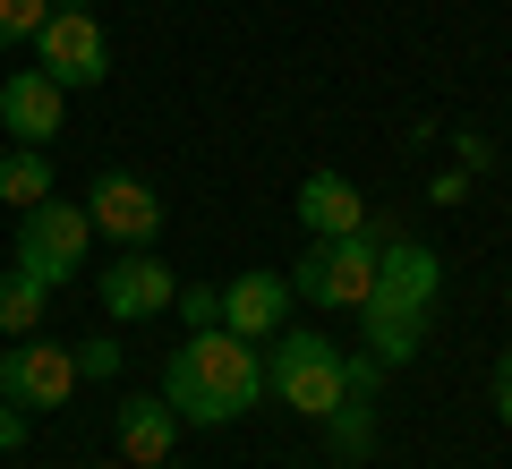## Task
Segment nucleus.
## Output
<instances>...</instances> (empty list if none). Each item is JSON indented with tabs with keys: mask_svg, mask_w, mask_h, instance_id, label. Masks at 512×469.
Returning <instances> with one entry per match:
<instances>
[{
	"mask_svg": "<svg viewBox=\"0 0 512 469\" xmlns=\"http://www.w3.org/2000/svg\"><path fill=\"white\" fill-rule=\"evenodd\" d=\"M461 197H470V171H461V163L436 171V205H461Z\"/></svg>",
	"mask_w": 512,
	"mask_h": 469,
	"instance_id": "nucleus-23",
	"label": "nucleus"
},
{
	"mask_svg": "<svg viewBox=\"0 0 512 469\" xmlns=\"http://www.w3.org/2000/svg\"><path fill=\"white\" fill-rule=\"evenodd\" d=\"M52 9H94V0H52Z\"/></svg>",
	"mask_w": 512,
	"mask_h": 469,
	"instance_id": "nucleus-26",
	"label": "nucleus"
},
{
	"mask_svg": "<svg viewBox=\"0 0 512 469\" xmlns=\"http://www.w3.org/2000/svg\"><path fill=\"white\" fill-rule=\"evenodd\" d=\"M291 214L308 222L316 239H350V231H367V197L342 180V171H308V180H299V197H291Z\"/></svg>",
	"mask_w": 512,
	"mask_h": 469,
	"instance_id": "nucleus-12",
	"label": "nucleus"
},
{
	"mask_svg": "<svg viewBox=\"0 0 512 469\" xmlns=\"http://www.w3.org/2000/svg\"><path fill=\"white\" fill-rule=\"evenodd\" d=\"M180 427H231L265 401V342H239L231 325H197L180 350L163 359V384Z\"/></svg>",
	"mask_w": 512,
	"mask_h": 469,
	"instance_id": "nucleus-1",
	"label": "nucleus"
},
{
	"mask_svg": "<svg viewBox=\"0 0 512 469\" xmlns=\"http://www.w3.org/2000/svg\"><path fill=\"white\" fill-rule=\"evenodd\" d=\"M26 435H35L26 410H18V401H0V452H26Z\"/></svg>",
	"mask_w": 512,
	"mask_h": 469,
	"instance_id": "nucleus-20",
	"label": "nucleus"
},
{
	"mask_svg": "<svg viewBox=\"0 0 512 469\" xmlns=\"http://www.w3.org/2000/svg\"><path fill=\"white\" fill-rule=\"evenodd\" d=\"M342 359H350V350L333 342V333L282 325L274 342H265V393H274L291 418H325L333 401H342Z\"/></svg>",
	"mask_w": 512,
	"mask_h": 469,
	"instance_id": "nucleus-2",
	"label": "nucleus"
},
{
	"mask_svg": "<svg viewBox=\"0 0 512 469\" xmlns=\"http://www.w3.org/2000/svg\"><path fill=\"white\" fill-rule=\"evenodd\" d=\"M163 214L171 205L154 197V180H137V171H103V180L86 188V222L103 239H120V248H154V239H163Z\"/></svg>",
	"mask_w": 512,
	"mask_h": 469,
	"instance_id": "nucleus-7",
	"label": "nucleus"
},
{
	"mask_svg": "<svg viewBox=\"0 0 512 469\" xmlns=\"http://www.w3.org/2000/svg\"><path fill=\"white\" fill-rule=\"evenodd\" d=\"M43 307H52V290L35 282V273H0V342H26V333H43Z\"/></svg>",
	"mask_w": 512,
	"mask_h": 469,
	"instance_id": "nucleus-16",
	"label": "nucleus"
},
{
	"mask_svg": "<svg viewBox=\"0 0 512 469\" xmlns=\"http://www.w3.org/2000/svg\"><path fill=\"white\" fill-rule=\"evenodd\" d=\"M77 393V350L60 342H9V359H0V401H18V410H69Z\"/></svg>",
	"mask_w": 512,
	"mask_h": 469,
	"instance_id": "nucleus-8",
	"label": "nucleus"
},
{
	"mask_svg": "<svg viewBox=\"0 0 512 469\" xmlns=\"http://www.w3.org/2000/svg\"><path fill=\"white\" fill-rule=\"evenodd\" d=\"M367 299H384V307H410V316H436V299H444V256L393 231V239L376 248V290H367Z\"/></svg>",
	"mask_w": 512,
	"mask_h": 469,
	"instance_id": "nucleus-9",
	"label": "nucleus"
},
{
	"mask_svg": "<svg viewBox=\"0 0 512 469\" xmlns=\"http://www.w3.org/2000/svg\"><path fill=\"white\" fill-rule=\"evenodd\" d=\"M94 299H103L111 325H154V316L180 299V282H171V265L154 248H120L103 273H94Z\"/></svg>",
	"mask_w": 512,
	"mask_h": 469,
	"instance_id": "nucleus-6",
	"label": "nucleus"
},
{
	"mask_svg": "<svg viewBox=\"0 0 512 469\" xmlns=\"http://www.w3.org/2000/svg\"><path fill=\"white\" fill-rule=\"evenodd\" d=\"M43 197H60L52 154H43V145H9V154H0V205H43Z\"/></svg>",
	"mask_w": 512,
	"mask_h": 469,
	"instance_id": "nucleus-15",
	"label": "nucleus"
},
{
	"mask_svg": "<svg viewBox=\"0 0 512 469\" xmlns=\"http://www.w3.org/2000/svg\"><path fill=\"white\" fill-rule=\"evenodd\" d=\"M35 69L52 77L60 94L103 86V77H111V43H103V26H94V9H52V18H43V35H35Z\"/></svg>",
	"mask_w": 512,
	"mask_h": 469,
	"instance_id": "nucleus-5",
	"label": "nucleus"
},
{
	"mask_svg": "<svg viewBox=\"0 0 512 469\" xmlns=\"http://www.w3.org/2000/svg\"><path fill=\"white\" fill-rule=\"evenodd\" d=\"M359 325H367V359H384V367H410L427 350V316H410V307L359 299Z\"/></svg>",
	"mask_w": 512,
	"mask_h": 469,
	"instance_id": "nucleus-14",
	"label": "nucleus"
},
{
	"mask_svg": "<svg viewBox=\"0 0 512 469\" xmlns=\"http://www.w3.org/2000/svg\"><path fill=\"white\" fill-rule=\"evenodd\" d=\"M384 239H393V222H376V214H367V231H350V239H316V248L291 265V290L316 299V307H359L367 290H376V248Z\"/></svg>",
	"mask_w": 512,
	"mask_h": 469,
	"instance_id": "nucleus-3",
	"label": "nucleus"
},
{
	"mask_svg": "<svg viewBox=\"0 0 512 469\" xmlns=\"http://www.w3.org/2000/svg\"><path fill=\"white\" fill-rule=\"evenodd\" d=\"M77 469H128V461H77Z\"/></svg>",
	"mask_w": 512,
	"mask_h": 469,
	"instance_id": "nucleus-25",
	"label": "nucleus"
},
{
	"mask_svg": "<svg viewBox=\"0 0 512 469\" xmlns=\"http://www.w3.org/2000/svg\"><path fill=\"white\" fill-rule=\"evenodd\" d=\"M60 111H69V94H60L43 69H9L0 77V128H9V145H52Z\"/></svg>",
	"mask_w": 512,
	"mask_h": 469,
	"instance_id": "nucleus-11",
	"label": "nucleus"
},
{
	"mask_svg": "<svg viewBox=\"0 0 512 469\" xmlns=\"http://www.w3.org/2000/svg\"><path fill=\"white\" fill-rule=\"evenodd\" d=\"M316 427L333 435V452H342V461H367V452H376V401H367V393H342Z\"/></svg>",
	"mask_w": 512,
	"mask_h": 469,
	"instance_id": "nucleus-17",
	"label": "nucleus"
},
{
	"mask_svg": "<svg viewBox=\"0 0 512 469\" xmlns=\"http://www.w3.org/2000/svg\"><path fill=\"white\" fill-rule=\"evenodd\" d=\"M86 248H94V222H86V205H60V197H43V205H26V214H18V273H35L43 290L77 282V273H86Z\"/></svg>",
	"mask_w": 512,
	"mask_h": 469,
	"instance_id": "nucleus-4",
	"label": "nucleus"
},
{
	"mask_svg": "<svg viewBox=\"0 0 512 469\" xmlns=\"http://www.w3.org/2000/svg\"><path fill=\"white\" fill-rule=\"evenodd\" d=\"M495 418L512 427V350H504V367H495Z\"/></svg>",
	"mask_w": 512,
	"mask_h": 469,
	"instance_id": "nucleus-24",
	"label": "nucleus"
},
{
	"mask_svg": "<svg viewBox=\"0 0 512 469\" xmlns=\"http://www.w3.org/2000/svg\"><path fill=\"white\" fill-rule=\"evenodd\" d=\"M77 376H120V342H86V359H77Z\"/></svg>",
	"mask_w": 512,
	"mask_h": 469,
	"instance_id": "nucleus-21",
	"label": "nucleus"
},
{
	"mask_svg": "<svg viewBox=\"0 0 512 469\" xmlns=\"http://www.w3.org/2000/svg\"><path fill=\"white\" fill-rule=\"evenodd\" d=\"M154 469H171V461H154Z\"/></svg>",
	"mask_w": 512,
	"mask_h": 469,
	"instance_id": "nucleus-28",
	"label": "nucleus"
},
{
	"mask_svg": "<svg viewBox=\"0 0 512 469\" xmlns=\"http://www.w3.org/2000/svg\"><path fill=\"white\" fill-rule=\"evenodd\" d=\"M222 325L239 333V342H274L282 325H291V273H231L222 282Z\"/></svg>",
	"mask_w": 512,
	"mask_h": 469,
	"instance_id": "nucleus-10",
	"label": "nucleus"
},
{
	"mask_svg": "<svg viewBox=\"0 0 512 469\" xmlns=\"http://www.w3.org/2000/svg\"><path fill=\"white\" fill-rule=\"evenodd\" d=\"M171 444H180V418H171V401H163V393L120 401V461H128V469L171 461Z\"/></svg>",
	"mask_w": 512,
	"mask_h": 469,
	"instance_id": "nucleus-13",
	"label": "nucleus"
},
{
	"mask_svg": "<svg viewBox=\"0 0 512 469\" xmlns=\"http://www.w3.org/2000/svg\"><path fill=\"white\" fill-rule=\"evenodd\" d=\"M0 469H9V452H0Z\"/></svg>",
	"mask_w": 512,
	"mask_h": 469,
	"instance_id": "nucleus-27",
	"label": "nucleus"
},
{
	"mask_svg": "<svg viewBox=\"0 0 512 469\" xmlns=\"http://www.w3.org/2000/svg\"><path fill=\"white\" fill-rule=\"evenodd\" d=\"M453 154H461V171H487V163H495V145H487V137H470V128L453 137Z\"/></svg>",
	"mask_w": 512,
	"mask_h": 469,
	"instance_id": "nucleus-22",
	"label": "nucleus"
},
{
	"mask_svg": "<svg viewBox=\"0 0 512 469\" xmlns=\"http://www.w3.org/2000/svg\"><path fill=\"white\" fill-rule=\"evenodd\" d=\"M171 307L188 316V333H197V325H222V290H214V282H188V290H180Z\"/></svg>",
	"mask_w": 512,
	"mask_h": 469,
	"instance_id": "nucleus-19",
	"label": "nucleus"
},
{
	"mask_svg": "<svg viewBox=\"0 0 512 469\" xmlns=\"http://www.w3.org/2000/svg\"><path fill=\"white\" fill-rule=\"evenodd\" d=\"M43 18H52V0H0V52L35 43V35H43Z\"/></svg>",
	"mask_w": 512,
	"mask_h": 469,
	"instance_id": "nucleus-18",
	"label": "nucleus"
}]
</instances>
